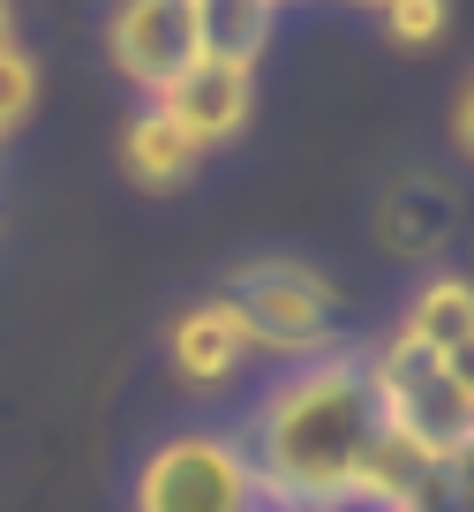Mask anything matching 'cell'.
I'll return each mask as SVG.
<instances>
[{"label": "cell", "mask_w": 474, "mask_h": 512, "mask_svg": "<svg viewBox=\"0 0 474 512\" xmlns=\"http://www.w3.org/2000/svg\"><path fill=\"white\" fill-rule=\"evenodd\" d=\"M377 437H384V407H377V384H369V354L332 347L316 362L286 369L241 415L234 445L271 512H332L354 497Z\"/></svg>", "instance_id": "cell-1"}, {"label": "cell", "mask_w": 474, "mask_h": 512, "mask_svg": "<svg viewBox=\"0 0 474 512\" xmlns=\"http://www.w3.org/2000/svg\"><path fill=\"white\" fill-rule=\"evenodd\" d=\"M219 302L241 317L249 347L279 354L286 369L339 347V287L301 256H249L219 287Z\"/></svg>", "instance_id": "cell-2"}, {"label": "cell", "mask_w": 474, "mask_h": 512, "mask_svg": "<svg viewBox=\"0 0 474 512\" xmlns=\"http://www.w3.org/2000/svg\"><path fill=\"white\" fill-rule=\"evenodd\" d=\"M128 512H264V490L241 460L234 430L181 422L158 445H143L136 482H128Z\"/></svg>", "instance_id": "cell-3"}, {"label": "cell", "mask_w": 474, "mask_h": 512, "mask_svg": "<svg viewBox=\"0 0 474 512\" xmlns=\"http://www.w3.org/2000/svg\"><path fill=\"white\" fill-rule=\"evenodd\" d=\"M369 354V384H377V407H384V430L407 437L414 452L444 460L474 437V392L437 362V347H422L414 332H384Z\"/></svg>", "instance_id": "cell-4"}, {"label": "cell", "mask_w": 474, "mask_h": 512, "mask_svg": "<svg viewBox=\"0 0 474 512\" xmlns=\"http://www.w3.org/2000/svg\"><path fill=\"white\" fill-rule=\"evenodd\" d=\"M106 53L136 91L158 98L166 83H181L204 61V46H196V0H113Z\"/></svg>", "instance_id": "cell-5"}, {"label": "cell", "mask_w": 474, "mask_h": 512, "mask_svg": "<svg viewBox=\"0 0 474 512\" xmlns=\"http://www.w3.org/2000/svg\"><path fill=\"white\" fill-rule=\"evenodd\" d=\"M249 354H256L249 332H241V317L219 302V294L189 302L174 324H166V362H174L181 384H234Z\"/></svg>", "instance_id": "cell-6"}, {"label": "cell", "mask_w": 474, "mask_h": 512, "mask_svg": "<svg viewBox=\"0 0 474 512\" xmlns=\"http://www.w3.org/2000/svg\"><path fill=\"white\" fill-rule=\"evenodd\" d=\"M377 241H384V256L437 264L444 241H452V189L437 174H399L377 204Z\"/></svg>", "instance_id": "cell-7"}, {"label": "cell", "mask_w": 474, "mask_h": 512, "mask_svg": "<svg viewBox=\"0 0 474 512\" xmlns=\"http://www.w3.org/2000/svg\"><path fill=\"white\" fill-rule=\"evenodd\" d=\"M151 106H166L181 128H189L196 144H226V136H241V121H249V68H219V61H196L181 83H166V91L151 98Z\"/></svg>", "instance_id": "cell-8"}, {"label": "cell", "mask_w": 474, "mask_h": 512, "mask_svg": "<svg viewBox=\"0 0 474 512\" xmlns=\"http://www.w3.org/2000/svg\"><path fill=\"white\" fill-rule=\"evenodd\" d=\"M121 166H128V181H143V189H181V181L204 166V144H196L166 106H136L128 128H121Z\"/></svg>", "instance_id": "cell-9"}, {"label": "cell", "mask_w": 474, "mask_h": 512, "mask_svg": "<svg viewBox=\"0 0 474 512\" xmlns=\"http://www.w3.org/2000/svg\"><path fill=\"white\" fill-rule=\"evenodd\" d=\"M271 0H196V46L219 68H256L271 46Z\"/></svg>", "instance_id": "cell-10"}, {"label": "cell", "mask_w": 474, "mask_h": 512, "mask_svg": "<svg viewBox=\"0 0 474 512\" xmlns=\"http://www.w3.org/2000/svg\"><path fill=\"white\" fill-rule=\"evenodd\" d=\"M399 332H414L422 347H452V339L474 332V279L459 272H429L422 287L407 294V309H399Z\"/></svg>", "instance_id": "cell-11"}, {"label": "cell", "mask_w": 474, "mask_h": 512, "mask_svg": "<svg viewBox=\"0 0 474 512\" xmlns=\"http://www.w3.org/2000/svg\"><path fill=\"white\" fill-rule=\"evenodd\" d=\"M377 23L392 46H437L444 23H452V0H384Z\"/></svg>", "instance_id": "cell-12"}, {"label": "cell", "mask_w": 474, "mask_h": 512, "mask_svg": "<svg viewBox=\"0 0 474 512\" xmlns=\"http://www.w3.org/2000/svg\"><path fill=\"white\" fill-rule=\"evenodd\" d=\"M31 106H38V61L23 46H8L0 53V144L31 121Z\"/></svg>", "instance_id": "cell-13"}, {"label": "cell", "mask_w": 474, "mask_h": 512, "mask_svg": "<svg viewBox=\"0 0 474 512\" xmlns=\"http://www.w3.org/2000/svg\"><path fill=\"white\" fill-rule=\"evenodd\" d=\"M437 512H474V437L437 460Z\"/></svg>", "instance_id": "cell-14"}, {"label": "cell", "mask_w": 474, "mask_h": 512, "mask_svg": "<svg viewBox=\"0 0 474 512\" xmlns=\"http://www.w3.org/2000/svg\"><path fill=\"white\" fill-rule=\"evenodd\" d=\"M452 151L474 159V76L459 83V98H452Z\"/></svg>", "instance_id": "cell-15"}, {"label": "cell", "mask_w": 474, "mask_h": 512, "mask_svg": "<svg viewBox=\"0 0 474 512\" xmlns=\"http://www.w3.org/2000/svg\"><path fill=\"white\" fill-rule=\"evenodd\" d=\"M437 362H444V369H452V377H459V384L474 392V332H467V339H452V347H444Z\"/></svg>", "instance_id": "cell-16"}, {"label": "cell", "mask_w": 474, "mask_h": 512, "mask_svg": "<svg viewBox=\"0 0 474 512\" xmlns=\"http://www.w3.org/2000/svg\"><path fill=\"white\" fill-rule=\"evenodd\" d=\"M16 46V8H8V0H0V53Z\"/></svg>", "instance_id": "cell-17"}, {"label": "cell", "mask_w": 474, "mask_h": 512, "mask_svg": "<svg viewBox=\"0 0 474 512\" xmlns=\"http://www.w3.org/2000/svg\"><path fill=\"white\" fill-rule=\"evenodd\" d=\"M354 8H384V0H354Z\"/></svg>", "instance_id": "cell-18"}, {"label": "cell", "mask_w": 474, "mask_h": 512, "mask_svg": "<svg viewBox=\"0 0 474 512\" xmlns=\"http://www.w3.org/2000/svg\"><path fill=\"white\" fill-rule=\"evenodd\" d=\"M271 8H279V0H271Z\"/></svg>", "instance_id": "cell-19"}, {"label": "cell", "mask_w": 474, "mask_h": 512, "mask_svg": "<svg viewBox=\"0 0 474 512\" xmlns=\"http://www.w3.org/2000/svg\"><path fill=\"white\" fill-rule=\"evenodd\" d=\"M264 512H271V505H264Z\"/></svg>", "instance_id": "cell-20"}]
</instances>
